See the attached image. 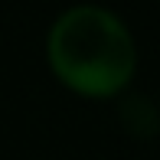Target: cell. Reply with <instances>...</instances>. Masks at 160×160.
Returning a JSON list of instances; mask_svg holds the SVG:
<instances>
[{"mask_svg": "<svg viewBox=\"0 0 160 160\" xmlns=\"http://www.w3.org/2000/svg\"><path fill=\"white\" fill-rule=\"evenodd\" d=\"M46 52L59 82L95 98L121 92L137 69V46L124 20L95 3L69 7L56 17Z\"/></svg>", "mask_w": 160, "mask_h": 160, "instance_id": "6da1fadb", "label": "cell"}, {"mask_svg": "<svg viewBox=\"0 0 160 160\" xmlns=\"http://www.w3.org/2000/svg\"><path fill=\"white\" fill-rule=\"evenodd\" d=\"M121 121H124V128L131 134L150 137L160 128V111L154 108V101L147 95H131V98L121 101Z\"/></svg>", "mask_w": 160, "mask_h": 160, "instance_id": "7a4b0ae2", "label": "cell"}]
</instances>
